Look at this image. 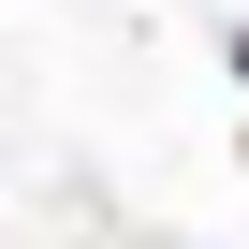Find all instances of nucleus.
<instances>
[{"label": "nucleus", "mask_w": 249, "mask_h": 249, "mask_svg": "<svg viewBox=\"0 0 249 249\" xmlns=\"http://www.w3.org/2000/svg\"><path fill=\"white\" fill-rule=\"evenodd\" d=\"M220 59H234V73H249V30H234V44H220Z\"/></svg>", "instance_id": "1"}]
</instances>
